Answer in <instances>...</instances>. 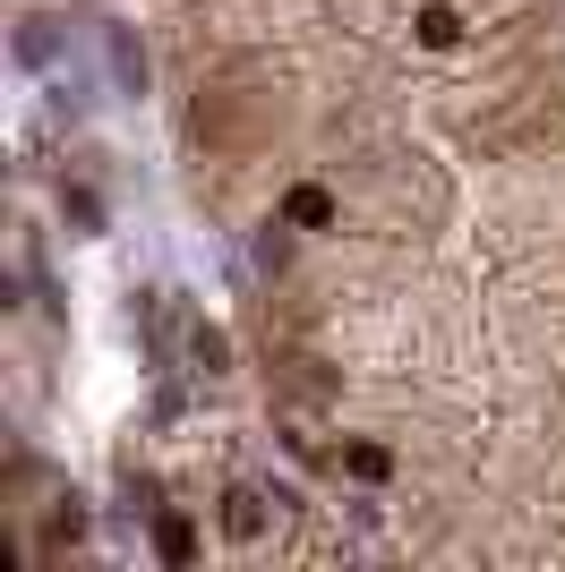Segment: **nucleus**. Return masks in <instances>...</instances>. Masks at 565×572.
<instances>
[{"mask_svg": "<svg viewBox=\"0 0 565 572\" xmlns=\"http://www.w3.org/2000/svg\"><path fill=\"white\" fill-rule=\"evenodd\" d=\"M103 61H112V86H121V95H146V52H137L121 27L103 34Z\"/></svg>", "mask_w": 565, "mask_h": 572, "instance_id": "obj_1", "label": "nucleus"}, {"mask_svg": "<svg viewBox=\"0 0 565 572\" xmlns=\"http://www.w3.org/2000/svg\"><path fill=\"white\" fill-rule=\"evenodd\" d=\"M283 223H292V231H326L334 223V197L317 189V180H300V189L283 197Z\"/></svg>", "mask_w": 565, "mask_h": 572, "instance_id": "obj_2", "label": "nucleus"}, {"mask_svg": "<svg viewBox=\"0 0 565 572\" xmlns=\"http://www.w3.org/2000/svg\"><path fill=\"white\" fill-rule=\"evenodd\" d=\"M223 530H232V539H258V530H266V496H258V487H232V496H223Z\"/></svg>", "mask_w": 565, "mask_h": 572, "instance_id": "obj_3", "label": "nucleus"}, {"mask_svg": "<svg viewBox=\"0 0 565 572\" xmlns=\"http://www.w3.org/2000/svg\"><path fill=\"white\" fill-rule=\"evenodd\" d=\"M155 555H164V564H189V555H198V521L164 512V521H155Z\"/></svg>", "mask_w": 565, "mask_h": 572, "instance_id": "obj_4", "label": "nucleus"}, {"mask_svg": "<svg viewBox=\"0 0 565 572\" xmlns=\"http://www.w3.org/2000/svg\"><path fill=\"white\" fill-rule=\"evenodd\" d=\"M189 359H198L206 377H223V368H232V342H223L215 325H189Z\"/></svg>", "mask_w": 565, "mask_h": 572, "instance_id": "obj_5", "label": "nucleus"}, {"mask_svg": "<svg viewBox=\"0 0 565 572\" xmlns=\"http://www.w3.org/2000/svg\"><path fill=\"white\" fill-rule=\"evenodd\" d=\"M420 43H429V52L463 43V18H454V9H420Z\"/></svg>", "mask_w": 565, "mask_h": 572, "instance_id": "obj_6", "label": "nucleus"}, {"mask_svg": "<svg viewBox=\"0 0 565 572\" xmlns=\"http://www.w3.org/2000/svg\"><path fill=\"white\" fill-rule=\"evenodd\" d=\"M61 205H69V223H77V231H103V205H95V189H69Z\"/></svg>", "mask_w": 565, "mask_h": 572, "instance_id": "obj_7", "label": "nucleus"}, {"mask_svg": "<svg viewBox=\"0 0 565 572\" xmlns=\"http://www.w3.org/2000/svg\"><path fill=\"white\" fill-rule=\"evenodd\" d=\"M386 470H395V462H386V453H377V445H352V478H368V487H377V478H386Z\"/></svg>", "mask_w": 565, "mask_h": 572, "instance_id": "obj_8", "label": "nucleus"}, {"mask_svg": "<svg viewBox=\"0 0 565 572\" xmlns=\"http://www.w3.org/2000/svg\"><path fill=\"white\" fill-rule=\"evenodd\" d=\"M283 231H292V223H274V231H258V265H266V274H274V265H283V256H292V240H283Z\"/></svg>", "mask_w": 565, "mask_h": 572, "instance_id": "obj_9", "label": "nucleus"}]
</instances>
